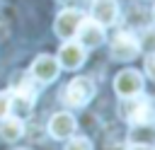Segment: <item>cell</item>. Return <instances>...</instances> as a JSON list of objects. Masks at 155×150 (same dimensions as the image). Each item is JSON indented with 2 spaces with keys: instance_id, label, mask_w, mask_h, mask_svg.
I'll use <instances>...</instances> for the list:
<instances>
[{
  "instance_id": "obj_17",
  "label": "cell",
  "mask_w": 155,
  "mask_h": 150,
  "mask_svg": "<svg viewBox=\"0 0 155 150\" xmlns=\"http://www.w3.org/2000/svg\"><path fill=\"white\" fill-rule=\"evenodd\" d=\"M153 15H155V10H153Z\"/></svg>"
},
{
  "instance_id": "obj_7",
  "label": "cell",
  "mask_w": 155,
  "mask_h": 150,
  "mask_svg": "<svg viewBox=\"0 0 155 150\" xmlns=\"http://www.w3.org/2000/svg\"><path fill=\"white\" fill-rule=\"evenodd\" d=\"M75 34H78V44L85 46V48H97V46L104 44V27L97 24L94 19H85L82 17V22H80Z\"/></svg>"
},
{
  "instance_id": "obj_11",
  "label": "cell",
  "mask_w": 155,
  "mask_h": 150,
  "mask_svg": "<svg viewBox=\"0 0 155 150\" xmlns=\"http://www.w3.org/2000/svg\"><path fill=\"white\" fill-rule=\"evenodd\" d=\"M24 135V119H17L12 114L0 116V138L5 143H17Z\"/></svg>"
},
{
  "instance_id": "obj_12",
  "label": "cell",
  "mask_w": 155,
  "mask_h": 150,
  "mask_svg": "<svg viewBox=\"0 0 155 150\" xmlns=\"http://www.w3.org/2000/svg\"><path fill=\"white\" fill-rule=\"evenodd\" d=\"M31 106H34V99L27 97V94L15 92V94L10 97V114L17 116V119H27V116L31 114Z\"/></svg>"
},
{
  "instance_id": "obj_13",
  "label": "cell",
  "mask_w": 155,
  "mask_h": 150,
  "mask_svg": "<svg viewBox=\"0 0 155 150\" xmlns=\"http://www.w3.org/2000/svg\"><path fill=\"white\" fill-rule=\"evenodd\" d=\"M65 150H92V140L85 135H75L65 143Z\"/></svg>"
},
{
  "instance_id": "obj_8",
  "label": "cell",
  "mask_w": 155,
  "mask_h": 150,
  "mask_svg": "<svg viewBox=\"0 0 155 150\" xmlns=\"http://www.w3.org/2000/svg\"><path fill=\"white\" fill-rule=\"evenodd\" d=\"M85 46H80L78 41H65L63 46H61V51H58V65L61 68H68V70H75V68H80L82 63H85Z\"/></svg>"
},
{
  "instance_id": "obj_16",
  "label": "cell",
  "mask_w": 155,
  "mask_h": 150,
  "mask_svg": "<svg viewBox=\"0 0 155 150\" xmlns=\"http://www.w3.org/2000/svg\"><path fill=\"white\" fill-rule=\"evenodd\" d=\"M126 150H153V145H148V143H131Z\"/></svg>"
},
{
  "instance_id": "obj_6",
  "label": "cell",
  "mask_w": 155,
  "mask_h": 150,
  "mask_svg": "<svg viewBox=\"0 0 155 150\" xmlns=\"http://www.w3.org/2000/svg\"><path fill=\"white\" fill-rule=\"evenodd\" d=\"M58 70H61L58 60H56L53 56H48V53H41V56L34 58L29 73H31L34 80H39L41 85H46V82H53V80L58 77Z\"/></svg>"
},
{
  "instance_id": "obj_15",
  "label": "cell",
  "mask_w": 155,
  "mask_h": 150,
  "mask_svg": "<svg viewBox=\"0 0 155 150\" xmlns=\"http://www.w3.org/2000/svg\"><path fill=\"white\" fill-rule=\"evenodd\" d=\"M145 73H148V75L155 80V51L145 56Z\"/></svg>"
},
{
  "instance_id": "obj_3",
  "label": "cell",
  "mask_w": 155,
  "mask_h": 150,
  "mask_svg": "<svg viewBox=\"0 0 155 150\" xmlns=\"http://www.w3.org/2000/svg\"><path fill=\"white\" fill-rule=\"evenodd\" d=\"M82 12L80 10H75V7H65V10H61L58 12V17H56V22H53V31H56V36L58 39H73L75 36V31H78V27H80V22H82Z\"/></svg>"
},
{
  "instance_id": "obj_5",
  "label": "cell",
  "mask_w": 155,
  "mask_h": 150,
  "mask_svg": "<svg viewBox=\"0 0 155 150\" xmlns=\"http://www.w3.org/2000/svg\"><path fill=\"white\" fill-rule=\"evenodd\" d=\"M114 90H116V94L121 99L133 97V94H140L143 92V75L138 70H131V68L128 70H121L116 75V80H114Z\"/></svg>"
},
{
  "instance_id": "obj_2",
  "label": "cell",
  "mask_w": 155,
  "mask_h": 150,
  "mask_svg": "<svg viewBox=\"0 0 155 150\" xmlns=\"http://www.w3.org/2000/svg\"><path fill=\"white\" fill-rule=\"evenodd\" d=\"M97 87L90 77H73L65 87V102L73 106H85L87 102H92Z\"/></svg>"
},
{
  "instance_id": "obj_1",
  "label": "cell",
  "mask_w": 155,
  "mask_h": 150,
  "mask_svg": "<svg viewBox=\"0 0 155 150\" xmlns=\"http://www.w3.org/2000/svg\"><path fill=\"white\" fill-rule=\"evenodd\" d=\"M121 116L133 126L136 123H155V104L150 97H143V94L126 97L121 104Z\"/></svg>"
},
{
  "instance_id": "obj_4",
  "label": "cell",
  "mask_w": 155,
  "mask_h": 150,
  "mask_svg": "<svg viewBox=\"0 0 155 150\" xmlns=\"http://www.w3.org/2000/svg\"><path fill=\"white\" fill-rule=\"evenodd\" d=\"M138 51H140V44L128 31H119L111 41V58L114 60H131L138 56Z\"/></svg>"
},
{
  "instance_id": "obj_9",
  "label": "cell",
  "mask_w": 155,
  "mask_h": 150,
  "mask_svg": "<svg viewBox=\"0 0 155 150\" xmlns=\"http://www.w3.org/2000/svg\"><path fill=\"white\" fill-rule=\"evenodd\" d=\"M90 12H92V19L97 24H102V27H111L119 19V5H116V0H92Z\"/></svg>"
},
{
  "instance_id": "obj_14",
  "label": "cell",
  "mask_w": 155,
  "mask_h": 150,
  "mask_svg": "<svg viewBox=\"0 0 155 150\" xmlns=\"http://www.w3.org/2000/svg\"><path fill=\"white\" fill-rule=\"evenodd\" d=\"M10 97L12 92H0V116L10 114Z\"/></svg>"
},
{
  "instance_id": "obj_10",
  "label": "cell",
  "mask_w": 155,
  "mask_h": 150,
  "mask_svg": "<svg viewBox=\"0 0 155 150\" xmlns=\"http://www.w3.org/2000/svg\"><path fill=\"white\" fill-rule=\"evenodd\" d=\"M75 116L73 114H68V111H58V114H53L51 116V121H48V133L56 138V140H63V138H70L73 133H75Z\"/></svg>"
}]
</instances>
